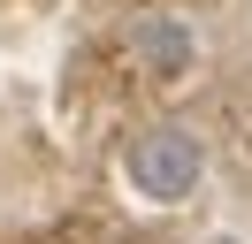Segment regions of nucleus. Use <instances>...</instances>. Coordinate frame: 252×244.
Masks as SVG:
<instances>
[{"label":"nucleus","mask_w":252,"mask_h":244,"mask_svg":"<svg viewBox=\"0 0 252 244\" xmlns=\"http://www.w3.org/2000/svg\"><path fill=\"white\" fill-rule=\"evenodd\" d=\"M123 168H130V183H138L145 198H160V206H176V198H191V183H199L206 152H199V137H191V130H176V122H160V130L130 137Z\"/></svg>","instance_id":"obj_1"},{"label":"nucleus","mask_w":252,"mask_h":244,"mask_svg":"<svg viewBox=\"0 0 252 244\" xmlns=\"http://www.w3.org/2000/svg\"><path fill=\"white\" fill-rule=\"evenodd\" d=\"M130 54H138L145 76L176 84V76L191 69V23L184 15H138V23H130Z\"/></svg>","instance_id":"obj_2"}]
</instances>
